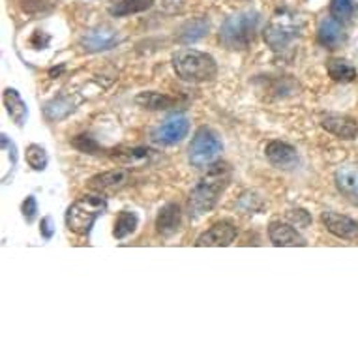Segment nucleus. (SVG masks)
Here are the masks:
<instances>
[{"instance_id": "obj_3", "label": "nucleus", "mask_w": 358, "mask_h": 358, "mask_svg": "<svg viewBox=\"0 0 358 358\" xmlns=\"http://www.w3.org/2000/svg\"><path fill=\"white\" fill-rule=\"evenodd\" d=\"M173 70L186 83H208L217 76V62L214 57L197 49H180L171 59Z\"/></svg>"}, {"instance_id": "obj_7", "label": "nucleus", "mask_w": 358, "mask_h": 358, "mask_svg": "<svg viewBox=\"0 0 358 358\" xmlns=\"http://www.w3.org/2000/svg\"><path fill=\"white\" fill-rule=\"evenodd\" d=\"M238 229L231 220H220V222L212 223L210 227L201 233L195 241L197 248H225L231 246L235 242Z\"/></svg>"}, {"instance_id": "obj_31", "label": "nucleus", "mask_w": 358, "mask_h": 358, "mask_svg": "<svg viewBox=\"0 0 358 358\" xmlns=\"http://www.w3.org/2000/svg\"><path fill=\"white\" fill-rule=\"evenodd\" d=\"M287 217L293 223H296L299 227H308L311 223V216L304 210V208H293V210H289Z\"/></svg>"}, {"instance_id": "obj_9", "label": "nucleus", "mask_w": 358, "mask_h": 358, "mask_svg": "<svg viewBox=\"0 0 358 358\" xmlns=\"http://www.w3.org/2000/svg\"><path fill=\"white\" fill-rule=\"evenodd\" d=\"M118 43H120V34L115 29H111V27H107V24H101V27L88 30L87 34L81 38V41H79L83 51H87V53L109 51V49L117 48Z\"/></svg>"}, {"instance_id": "obj_25", "label": "nucleus", "mask_w": 358, "mask_h": 358, "mask_svg": "<svg viewBox=\"0 0 358 358\" xmlns=\"http://www.w3.org/2000/svg\"><path fill=\"white\" fill-rule=\"evenodd\" d=\"M330 15L341 24L352 23L358 15L357 0H330Z\"/></svg>"}, {"instance_id": "obj_29", "label": "nucleus", "mask_w": 358, "mask_h": 358, "mask_svg": "<svg viewBox=\"0 0 358 358\" xmlns=\"http://www.w3.org/2000/svg\"><path fill=\"white\" fill-rule=\"evenodd\" d=\"M71 147H76L79 152L83 154H100L101 147L98 145L94 137L87 136V134H83V136H77L76 139H71Z\"/></svg>"}, {"instance_id": "obj_19", "label": "nucleus", "mask_w": 358, "mask_h": 358, "mask_svg": "<svg viewBox=\"0 0 358 358\" xmlns=\"http://www.w3.org/2000/svg\"><path fill=\"white\" fill-rule=\"evenodd\" d=\"M2 98H4V107H6L8 115L13 118V122L17 126H24L27 117H29V109H27V103L19 96L17 90L15 88H6Z\"/></svg>"}, {"instance_id": "obj_2", "label": "nucleus", "mask_w": 358, "mask_h": 358, "mask_svg": "<svg viewBox=\"0 0 358 358\" xmlns=\"http://www.w3.org/2000/svg\"><path fill=\"white\" fill-rule=\"evenodd\" d=\"M259 27H261V13L255 10L229 15L220 29V43L229 51H244L255 40Z\"/></svg>"}, {"instance_id": "obj_16", "label": "nucleus", "mask_w": 358, "mask_h": 358, "mask_svg": "<svg viewBox=\"0 0 358 358\" xmlns=\"http://www.w3.org/2000/svg\"><path fill=\"white\" fill-rule=\"evenodd\" d=\"M317 41L324 49H338L345 41V32L338 19L323 17L317 24Z\"/></svg>"}, {"instance_id": "obj_27", "label": "nucleus", "mask_w": 358, "mask_h": 358, "mask_svg": "<svg viewBox=\"0 0 358 358\" xmlns=\"http://www.w3.org/2000/svg\"><path fill=\"white\" fill-rule=\"evenodd\" d=\"M73 111V106L66 98H59V100L49 101L45 106V118L48 120H62Z\"/></svg>"}, {"instance_id": "obj_18", "label": "nucleus", "mask_w": 358, "mask_h": 358, "mask_svg": "<svg viewBox=\"0 0 358 358\" xmlns=\"http://www.w3.org/2000/svg\"><path fill=\"white\" fill-rule=\"evenodd\" d=\"M208 19L206 17H195L192 21H188L186 24H182V29L176 36V41L182 43V45H189V43H195V41L203 40L206 34H208Z\"/></svg>"}, {"instance_id": "obj_28", "label": "nucleus", "mask_w": 358, "mask_h": 358, "mask_svg": "<svg viewBox=\"0 0 358 358\" xmlns=\"http://www.w3.org/2000/svg\"><path fill=\"white\" fill-rule=\"evenodd\" d=\"M236 206H238V210L246 212V214H259L264 208V203L261 195H257L255 192H244Z\"/></svg>"}, {"instance_id": "obj_21", "label": "nucleus", "mask_w": 358, "mask_h": 358, "mask_svg": "<svg viewBox=\"0 0 358 358\" xmlns=\"http://www.w3.org/2000/svg\"><path fill=\"white\" fill-rule=\"evenodd\" d=\"M109 158L120 165H139L148 162V158H150V150L143 147L113 148L111 152H109Z\"/></svg>"}, {"instance_id": "obj_30", "label": "nucleus", "mask_w": 358, "mask_h": 358, "mask_svg": "<svg viewBox=\"0 0 358 358\" xmlns=\"http://www.w3.org/2000/svg\"><path fill=\"white\" fill-rule=\"evenodd\" d=\"M21 212H23V217L27 223H32L38 216V201H36L34 195H29L27 199L23 201L21 205Z\"/></svg>"}, {"instance_id": "obj_6", "label": "nucleus", "mask_w": 358, "mask_h": 358, "mask_svg": "<svg viewBox=\"0 0 358 358\" xmlns=\"http://www.w3.org/2000/svg\"><path fill=\"white\" fill-rule=\"evenodd\" d=\"M188 150L189 164L194 167H199V169L208 167V165L216 162L220 152L223 150L222 137L217 136V131H214L212 128L201 126L195 131V136L192 137Z\"/></svg>"}, {"instance_id": "obj_20", "label": "nucleus", "mask_w": 358, "mask_h": 358, "mask_svg": "<svg viewBox=\"0 0 358 358\" xmlns=\"http://www.w3.org/2000/svg\"><path fill=\"white\" fill-rule=\"evenodd\" d=\"M136 103L141 106L143 109H150V111H165V109H171L178 103L176 98L167 94H162V92H141V94L136 96Z\"/></svg>"}, {"instance_id": "obj_23", "label": "nucleus", "mask_w": 358, "mask_h": 358, "mask_svg": "<svg viewBox=\"0 0 358 358\" xmlns=\"http://www.w3.org/2000/svg\"><path fill=\"white\" fill-rule=\"evenodd\" d=\"M327 71L336 83H352L357 79V68L343 59L327 60Z\"/></svg>"}, {"instance_id": "obj_24", "label": "nucleus", "mask_w": 358, "mask_h": 358, "mask_svg": "<svg viewBox=\"0 0 358 358\" xmlns=\"http://www.w3.org/2000/svg\"><path fill=\"white\" fill-rule=\"evenodd\" d=\"M139 225V216L131 210H122L115 220V229H113V236L117 241H124L126 236L134 235Z\"/></svg>"}, {"instance_id": "obj_13", "label": "nucleus", "mask_w": 358, "mask_h": 358, "mask_svg": "<svg viewBox=\"0 0 358 358\" xmlns=\"http://www.w3.org/2000/svg\"><path fill=\"white\" fill-rule=\"evenodd\" d=\"M268 238L274 246L278 248H304L308 246V242L302 235H300L296 227L293 223H285V222H271L268 225Z\"/></svg>"}, {"instance_id": "obj_17", "label": "nucleus", "mask_w": 358, "mask_h": 358, "mask_svg": "<svg viewBox=\"0 0 358 358\" xmlns=\"http://www.w3.org/2000/svg\"><path fill=\"white\" fill-rule=\"evenodd\" d=\"M182 225V212L176 203H167L162 206L156 216V231L162 236H173Z\"/></svg>"}, {"instance_id": "obj_15", "label": "nucleus", "mask_w": 358, "mask_h": 358, "mask_svg": "<svg viewBox=\"0 0 358 358\" xmlns=\"http://www.w3.org/2000/svg\"><path fill=\"white\" fill-rule=\"evenodd\" d=\"M321 126L329 134L338 139H343V141H352L358 137V122L347 115H327L321 120Z\"/></svg>"}, {"instance_id": "obj_1", "label": "nucleus", "mask_w": 358, "mask_h": 358, "mask_svg": "<svg viewBox=\"0 0 358 358\" xmlns=\"http://www.w3.org/2000/svg\"><path fill=\"white\" fill-rule=\"evenodd\" d=\"M233 180V167L227 162H214L208 165L206 173L189 192L188 208L192 216H203L210 212L220 201V195L229 188Z\"/></svg>"}, {"instance_id": "obj_10", "label": "nucleus", "mask_w": 358, "mask_h": 358, "mask_svg": "<svg viewBox=\"0 0 358 358\" xmlns=\"http://www.w3.org/2000/svg\"><path fill=\"white\" fill-rule=\"evenodd\" d=\"M324 227L329 233H332L334 236L341 238V241L351 242V244H358V222L352 220L349 216H343V214H338L334 210L323 212Z\"/></svg>"}, {"instance_id": "obj_8", "label": "nucleus", "mask_w": 358, "mask_h": 358, "mask_svg": "<svg viewBox=\"0 0 358 358\" xmlns=\"http://www.w3.org/2000/svg\"><path fill=\"white\" fill-rule=\"evenodd\" d=\"M189 134V120L182 115H173L165 122H162L158 128L154 129L150 137L156 145L164 147H173L176 143H180L184 137Z\"/></svg>"}, {"instance_id": "obj_14", "label": "nucleus", "mask_w": 358, "mask_h": 358, "mask_svg": "<svg viewBox=\"0 0 358 358\" xmlns=\"http://www.w3.org/2000/svg\"><path fill=\"white\" fill-rule=\"evenodd\" d=\"M336 188L347 203L358 206V167L357 165H341L334 175Z\"/></svg>"}, {"instance_id": "obj_4", "label": "nucleus", "mask_w": 358, "mask_h": 358, "mask_svg": "<svg viewBox=\"0 0 358 358\" xmlns=\"http://www.w3.org/2000/svg\"><path fill=\"white\" fill-rule=\"evenodd\" d=\"M107 199L103 194H85L73 201L66 210V227L79 236L90 233L96 220L106 214Z\"/></svg>"}, {"instance_id": "obj_26", "label": "nucleus", "mask_w": 358, "mask_h": 358, "mask_svg": "<svg viewBox=\"0 0 358 358\" xmlns=\"http://www.w3.org/2000/svg\"><path fill=\"white\" fill-rule=\"evenodd\" d=\"M24 158H27V164H29L30 169H34V171L48 169L49 156L48 152H45V148L40 147V145H29V147H27Z\"/></svg>"}, {"instance_id": "obj_5", "label": "nucleus", "mask_w": 358, "mask_h": 358, "mask_svg": "<svg viewBox=\"0 0 358 358\" xmlns=\"http://www.w3.org/2000/svg\"><path fill=\"white\" fill-rule=\"evenodd\" d=\"M300 34V19L289 10L278 12L266 24L263 36L272 51H285Z\"/></svg>"}, {"instance_id": "obj_12", "label": "nucleus", "mask_w": 358, "mask_h": 358, "mask_svg": "<svg viewBox=\"0 0 358 358\" xmlns=\"http://www.w3.org/2000/svg\"><path fill=\"white\" fill-rule=\"evenodd\" d=\"M131 180L128 169H111L100 175H94L88 180V189L98 192V194H115L126 188Z\"/></svg>"}, {"instance_id": "obj_32", "label": "nucleus", "mask_w": 358, "mask_h": 358, "mask_svg": "<svg viewBox=\"0 0 358 358\" xmlns=\"http://www.w3.org/2000/svg\"><path fill=\"white\" fill-rule=\"evenodd\" d=\"M40 235L45 238V241H51L55 235V225H53V220L49 216H45L41 220L40 223Z\"/></svg>"}, {"instance_id": "obj_22", "label": "nucleus", "mask_w": 358, "mask_h": 358, "mask_svg": "<svg viewBox=\"0 0 358 358\" xmlns=\"http://www.w3.org/2000/svg\"><path fill=\"white\" fill-rule=\"evenodd\" d=\"M154 2L156 0H118L109 6V13L113 17H126V15H134V13L147 12L154 6Z\"/></svg>"}, {"instance_id": "obj_11", "label": "nucleus", "mask_w": 358, "mask_h": 358, "mask_svg": "<svg viewBox=\"0 0 358 358\" xmlns=\"http://www.w3.org/2000/svg\"><path fill=\"white\" fill-rule=\"evenodd\" d=\"M264 156L268 159V164L276 169L291 171L300 164L299 150L285 141H271L264 147Z\"/></svg>"}]
</instances>
